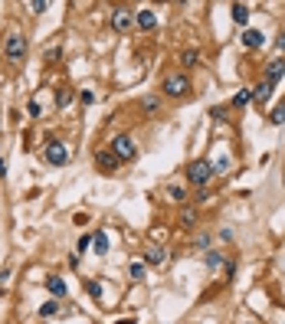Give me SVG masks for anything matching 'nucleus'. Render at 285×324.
Here are the masks:
<instances>
[{
  "label": "nucleus",
  "mask_w": 285,
  "mask_h": 324,
  "mask_svg": "<svg viewBox=\"0 0 285 324\" xmlns=\"http://www.w3.org/2000/svg\"><path fill=\"white\" fill-rule=\"evenodd\" d=\"M86 292L92 295V298H102V288H99V282H89V285H86Z\"/></svg>",
  "instance_id": "a878e982"
},
{
  "label": "nucleus",
  "mask_w": 285,
  "mask_h": 324,
  "mask_svg": "<svg viewBox=\"0 0 285 324\" xmlns=\"http://www.w3.org/2000/svg\"><path fill=\"white\" fill-rule=\"evenodd\" d=\"M203 262L210 268H217V265H223V259H220V252H203Z\"/></svg>",
  "instance_id": "412c9836"
},
{
  "label": "nucleus",
  "mask_w": 285,
  "mask_h": 324,
  "mask_svg": "<svg viewBox=\"0 0 285 324\" xmlns=\"http://www.w3.org/2000/svg\"><path fill=\"white\" fill-rule=\"evenodd\" d=\"M135 23L141 26V30H154V26H157V13L154 10H138L135 13Z\"/></svg>",
  "instance_id": "6e6552de"
},
{
  "label": "nucleus",
  "mask_w": 285,
  "mask_h": 324,
  "mask_svg": "<svg viewBox=\"0 0 285 324\" xmlns=\"http://www.w3.org/2000/svg\"><path fill=\"white\" fill-rule=\"evenodd\" d=\"M269 95H272V85H269V82H259V85L253 88V99H259V102H266Z\"/></svg>",
  "instance_id": "dca6fc26"
},
{
  "label": "nucleus",
  "mask_w": 285,
  "mask_h": 324,
  "mask_svg": "<svg viewBox=\"0 0 285 324\" xmlns=\"http://www.w3.org/2000/svg\"><path fill=\"white\" fill-rule=\"evenodd\" d=\"M115 324H135V321H131V318H121V321H115Z\"/></svg>",
  "instance_id": "2f4dec72"
},
{
  "label": "nucleus",
  "mask_w": 285,
  "mask_h": 324,
  "mask_svg": "<svg viewBox=\"0 0 285 324\" xmlns=\"http://www.w3.org/2000/svg\"><path fill=\"white\" fill-rule=\"evenodd\" d=\"M180 63H184V66H193V63H197V50H187L184 56H180Z\"/></svg>",
  "instance_id": "393cba45"
},
{
  "label": "nucleus",
  "mask_w": 285,
  "mask_h": 324,
  "mask_svg": "<svg viewBox=\"0 0 285 324\" xmlns=\"http://www.w3.org/2000/svg\"><path fill=\"white\" fill-rule=\"evenodd\" d=\"M187 88H190L187 75H168V79H164V92H168V95H174V99H177V95H184Z\"/></svg>",
  "instance_id": "0eeeda50"
},
{
  "label": "nucleus",
  "mask_w": 285,
  "mask_h": 324,
  "mask_svg": "<svg viewBox=\"0 0 285 324\" xmlns=\"http://www.w3.org/2000/svg\"><path fill=\"white\" fill-rule=\"evenodd\" d=\"M89 246H92V236H82V239H79V246H75V249H79V256L89 249Z\"/></svg>",
  "instance_id": "bb28decb"
},
{
  "label": "nucleus",
  "mask_w": 285,
  "mask_h": 324,
  "mask_svg": "<svg viewBox=\"0 0 285 324\" xmlns=\"http://www.w3.org/2000/svg\"><path fill=\"white\" fill-rule=\"evenodd\" d=\"M128 275H131V282H141L144 279V262H131Z\"/></svg>",
  "instance_id": "a211bd4d"
},
{
  "label": "nucleus",
  "mask_w": 285,
  "mask_h": 324,
  "mask_svg": "<svg viewBox=\"0 0 285 324\" xmlns=\"http://www.w3.org/2000/svg\"><path fill=\"white\" fill-rule=\"evenodd\" d=\"M279 50H285V30L279 33Z\"/></svg>",
  "instance_id": "7c9ffc66"
},
{
  "label": "nucleus",
  "mask_w": 285,
  "mask_h": 324,
  "mask_svg": "<svg viewBox=\"0 0 285 324\" xmlns=\"http://www.w3.org/2000/svg\"><path fill=\"white\" fill-rule=\"evenodd\" d=\"M210 115H213V121H223V115H226V108H213V112H210Z\"/></svg>",
  "instance_id": "c85d7f7f"
},
{
  "label": "nucleus",
  "mask_w": 285,
  "mask_h": 324,
  "mask_svg": "<svg viewBox=\"0 0 285 324\" xmlns=\"http://www.w3.org/2000/svg\"><path fill=\"white\" fill-rule=\"evenodd\" d=\"M180 223H184V226H193V223H197V210H193V206H187L184 216H180Z\"/></svg>",
  "instance_id": "aec40b11"
},
{
  "label": "nucleus",
  "mask_w": 285,
  "mask_h": 324,
  "mask_svg": "<svg viewBox=\"0 0 285 324\" xmlns=\"http://www.w3.org/2000/svg\"><path fill=\"white\" fill-rule=\"evenodd\" d=\"M43 157H46V164H53V167H62V164L69 161V151H66L62 141H50L46 151H43Z\"/></svg>",
  "instance_id": "20e7f679"
},
{
  "label": "nucleus",
  "mask_w": 285,
  "mask_h": 324,
  "mask_svg": "<svg viewBox=\"0 0 285 324\" xmlns=\"http://www.w3.org/2000/svg\"><path fill=\"white\" fill-rule=\"evenodd\" d=\"M56 311H59V305H56V301H46V305L39 308V318H53Z\"/></svg>",
  "instance_id": "6ab92c4d"
},
{
  "label": "nucleus",
  "mask_w": 285,
  "mask_h": 324,
  "mask_svg": "<svg viewBox=\"0 0 285 324\" xmlns=\"http://www.w3.org/2000/svg\"><path fill=\"white\" fill-rule=\"evenodd\" d=\"M210 174H213V164L210 161H193L190 167H187V177H190V183H197V187H207Z\"/></svg>",
  "instance_id": "f03ea898"
},
{
  "label": "nucleus",
  "mask_w": 285,
  "mask_h": 324,
  "mask_svg": "<svg viewBox=\"0 0 285 324\" xmlns=\"http://www.w3.org/2000/svg\"><path fill=\"white\" fill-rule=\"evenodd\" d=\"M269 125H285V102L272 108V115H269Z\"/></svg>",
  "instance_id": "2eb2a0df"
},
{
  "label": "nucleus",
  "mask_w": 285,
  "mask_h": 324,
  "mask_svg": "<svg viewBox=\"0 0 285 324\" xmlns=\"http://www.w3.org/2000/svg\"><path fill=\"white\" fill-rule=\"evenodd\" d=\"M46 288H50L53 298H62V295H66V282H62L59 275H50V279H46Z\"/></svg>",
  "instance_id": "f8f14e48"
},
{
  "label": "nucleus",
  "mask_w": 285,
  "mask_h": 324,
  "mask_svg": "<svg viewBox=\"0 0 285 324\" xmlns=\"http://www.w3.org/2000/svg\"><path fill=\"white\" fill-rule=\"evenodd\" d=\"M249 102H253V88H242V92H236L233 105H236V108H242V105H249Z\"/></svg>",
  "instance_id": "f3484780"
},
{
  "label": "nucleus",
  "mask_w": 285,
  "mask_h": 324,
  "mask_svg": "<svg viewBox=\"0 0 285 324\" xmlns=\"http://www.w3.org/2000/svg\"><path fill=\"white\" fill-rule=\"evenodd\" d=\"M131 23H135V13H131L128 7H118L112 13V30L115 33H131Z\"/></svg>",
  "instance_id": "39448f33"
},
{
  "label": "nucleus",
  "mask_w": 285,
  "mask_h": 324,
  "mask_svg": "<svg viewBox=\"0 0 285 324\" xmlns=\"http://www.w3.org/2000/svg\"><path fill=\"white\" fill-rule=\"evenodd\" d=\"M148 265H164V262H168V249H161V246H157V249H148Z\"/></svg>",
  "instance_id": "ddd939ff"
},
{
  "label": "nucleus",
  "mask_w": 285,
  "mask_h": 324,
  "mask_svg": "<svg viewBox=\"0 0 285 324\" xmlns=\"http://www.w3.org/2000/svg\"><path fill=\"white\" fill-rule=\"evenodd\" d=\"M229 13H233V23H239V26L249 23V7L246 4H233V7H229Z\"/></svg>",
  "instance_id": "9b49d317"
},
{
  "label": "nucleus",
  "mask_w": 285,
  "mask_h": 324,
  "mask_svg": "<svg viewBox=\"0 0 285 324\" xmlns=\"http://www.w3.org/2000/svg\"><path fill=\"white\" fill-rule=\"evenodd\" d=\"M92 246H95V252H99V256H105V252H108V236H105V233H95V236H92Z\"/></svg>",
  "instance_id": "4468645a"
},
{
  "label": "nucleus",
  "mask_w": 285,
  "mask_h": 324,
  "mask_svg": "<svg viewBox=\"0 0 285 324\" xmlns=\"http://www.w3.org/2000/svg\"><path fill=\"white\" fill-rule=\"evenodd\" d=\"M168 194H171V200H177V203H180V200H184L187 194H184V190H180L177 187V183H171V187H168Z\"/></svg>",
  "instance_id": "b1692460"
},
{
  "label": "nucleus",
  "mask_w": 285,
  "mask_h": 324,
  "mask_svg": "<svg viewBox=\"0 0 285 324\" xmlns=\"http://www.w3.org/2000/svg\"><path fill=\"white\" fill-rule=\"evenodd\" d=\"M4 56H7V63H23L26 59V39L20 36V33H10V36H7Z\"/></svg>",
  "instance_id": "f257e3e1"
},
{
  "label": "nucleus",
  "mask_w": 285,
  "mask_h": 324,
  "mask_svg": "<svg viewBox=\"0 0 285 324\" xmlns=\"http://www.w3.org/2000/svg\"><path fill=\"white\" fill-rule=\"evenodd\" d=\"M118 157H115V151H99V154H95V167L102 170V174H115V167H118Z\"/></svg>",
  "instance_id": "423d86ee"
},
{
  "label": "nucleus",
  "mask_w": 285,
  "mask_h": 324,
  "mask_svg": "<svg viewBox=\"0 0 285 324\" xmlns=\"http://www.w3.org/2000/svg\"><path fill=\"white\" fill-rule=\"evenodd\" d=\"M62 59V46H53V50H46V63H59Z\"/></svg>",
  "instance_id": "5701e85b"
},
{
  "label": "nucleus",
  "mask_w": 285,
  "mask_h": 324,
  "mask_svg": "<svg viewBox=\"0 0 285 324\" xmlns=\"http://www.w3.org/2000/svg\"><path fill=\"white\" fill-rule=\"evenodd\" d=\"M262 43H266V39H262L259 30H246V33H242V46H246V50H259Z\"/></svg>",
  "instance_id": "9d476101"
},
{
  "label": "nucleus",
  "mask_w": 285,
  "mask_h": 324,
  "mask_svg": "<svg viewBox=\"0 0 285 324\" xmlns=\"http://www.w3.org/2000/svg\"><path fill=\"white\" fill-rule=\"evenodd\" d=\"M112 151H115L118 161H135V154H138V148H135V141H131V134H118L115 141H112Z\"/></svg>",
  "instance_id": "7ed1b4c3"
},
{
  "label": "nucleus",
  "mask_w": 285,
  "mask_h": 324,
  "mask_svg": "<svg viewBox=\"0 0 285 324\" xmlns=\"http://www.w3.org/2000/svg\"><path fill=\"white\" fill-rule=\"evenodd\" d=\"M282 75H285V63H282V59H272L269 69H266V82H269V85H275Z\"/></svg>",
  "instance_id": "1a4fd4ad"
},
{
  "label": "nucleus",
  "mask_w": 285,
  "mask_h": 324,
  "mask_svg": "<svg viewBox=\"0 0 285 324\" xmlns=\"http://www.w3.org/2000/svg\"><path fill=\"white\" fill-rule=\"evenodd\" d=\"M30 10H33V13H43V10H46V4H43V0H33Z\"/></svg>",
  "instance_id": "cd10ccee"
},
{
  "label": "nucleus",
  "mask_w": 285,
  "mask_h": 324,
  "mask_svg": "<svg viewBox=\"0 0 285 324\" xmlns=\"http://www.w3.org/2000/svg\"><path fill=\"white\" fill-rule=\"evenodd\" d=\"M0 177H7V161L0 157Z\"/></svg>",
  "instance_id": "c756f323"
},
{
  "label": "nucleus",
  "mask_w": 285,
  "mask_h": 324,
  "mask_svg": "<svg viewBox=\"0 0 285 324\" xmlns=\"http://www.w3.org/2000/svg\"><path fill=\"white\" fill-rule=\"evenodd\" d=\"M69 102H72V92H69V88H59V95H56V105H59V108H66Z\"/></svg>",
  "instance_id": "4be33fe9"
}]
</instances>
